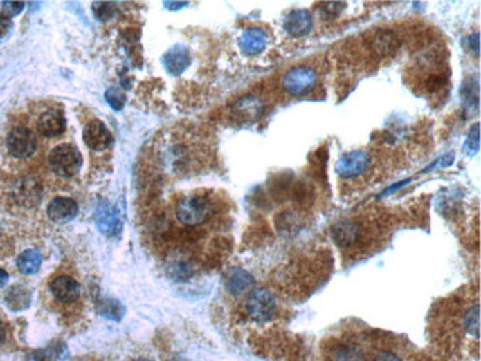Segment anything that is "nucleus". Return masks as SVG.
Masks as SVG:
<instances>
[{
	"instance_id": "nucleus-29",
	"label": "nucleus",
	"mask_w": 481,
	"mask_h": 361,
	"mask_svg": "<svg viewBox=\"0 0 481 361\" xmlns=\"http://www.w3.org/2000/svg\"><path fill=\"white\" fill-rule=\"evenodd\" d=\"M10 27H12L10 19L6 15H0V40H2L9 33Z\"/></svg>"
},
{
	"instance_id": "nucleus-2",
	"label": "nucleus",
	"mask_w": 481,
	"mask_h": 361,
	"mask_svg": "<svg viewBox=\"0 0 481 361\" xmlns=\"http://www.w3.org/2000/svg\"><path fill=\"white\" fill-rule=\"evenodd\" d=\"M35 132L46 140L61 136L67 129V120L57 104H42L33 118Z\"/></svg>"
},
{
	"instance_id": "nucleus-8",
	"label": "nucleus",
	"mask_w": 481,
	"mask_h": 361,
	"mask_svg": "<svg viewBox=\"0 0 481 361\" xmlns=\"http://www.w3.org/2000/svg\"><path fill=\"white\" fill-rule=\"evenodd\" d=\"M49 290L53 299H57L60 304H73L80 296V284L76 279L70 277V275L61 274L51 279Z\"/></svg>"
},
{
	"instance_id": "nucleus-15",
	"label": "nucleus",
	"mask_w": 481,
	"mask_h": 361,
	"mask_svg": "<svg viewBox=\"0 0 481 361\" xmlns=\"http://www.w3.org/2000/svg\"><path fill=\"white\" fill-rule=\"evenodd\" d=\"M95 224L102 234L111 236L119 228V215H117L116 209L109 203H101L96 209L95 214Z\"/></svg>"
},
{
	"instance_id": "nucleus-27",
	"label": "nucleus",
	"mask_w": 481,
	"mask_h": 361,
	"mask_svg": "<svg viewBox=\"0 0 481 361\" xmlns=\"http://www.w3.org/2000/svg\"><path fill=\"white\" fill-rule=\"evenodd\" d=\"M345 5L341 2H329L322 5V12L326 15V18H335L339 17L342 10H344Z\"/></svg>"
},
{
	"instance_id": "nucleus-13",
	"label": "nucleus",
	"mask_w": 481,
	"mask_h": 361,
	"mask_svg": "<svg viewBox=\"0 0 481 361\" xmlns=\"http://www.w3.org/2000/svg\"><path fill=\"white\" fill-rule=\"evenodd\" d=\"M332 237L335 243L339 244L341 248H351L360 240L361 228L354 221H350V219L339 221L332 228Z\"/></svg>"
},
{
	"instance_id": "nucleus-26",
	"label": "nucleus",
	"mask_w": 481,
	"mask_h": 361,
	"mask_svg": "<svg viewBox=\"0 0 481 361\" xmlns=\"http://www.w3.org/2000/svg\"><path fill=\"white\" fill-rule=\"evenodd\" d=\"M169 268H170V275H172L175 280H187L191 275V268L185 262H175L170 265Z\"/></svg>"
},
{
	"instance_id": "nucleus-31",
	"label": "nucleus",
	"mask_w": 481,
	"mask_h": 361,
	"mask_svg": "<svg viewBox=\"0 0 481 361\" xmlns=\"http://www.w3.org/2000/svg\"><path fill=\"white\" fill-rule=\"evenodd\" d=\"M469 46H471L473 50L475 48V54L478 55V52H480V33L471 35V37H469Z\"/></svg>"
},
{
	"instance_id": "nucleus-33",
	"label": "nucleus",
	"mask_w": 481,
	"mask_h": 361,
	"mask_svg": "<svg viewBox=\"0 0 481 361\" xmlns=\"http://www.w3.org/2000/svg\"><path fill=\"white\" fill-rule=\"evenodd\" d=\"M6 337H8V327L2 320H0V345L6 341Z\"/></svg>"
},
{
	"instance_id": "nucleus-30",
	"label": "nucleus",
	"mask_w": 481,
	"mask_h": 361,
	"mask_svg": "<svg viewBox=\"0 0 481 361\" xmlns=\"http://www.w3.org/2000/svg\"><path fill=\"white\" fill-rule=\"evenodd\" d=\"M373 361H401V360L392 353H381Z\"/></svg>"
},
{
	"instance_id": "nucleus-35",
	"label": "nucleus",
	"mask_w": 481,
	"mask_h": 361,
	"mask_svg": "<svg viewBox=\"0 0 481 361\" xmlns=\"http://www.w3.org/2000/svg\"><path fill=\"white\" fill-rule=\"evenodd\" d=\"M132 361H153V360H149V358H138V360H132Z\"/></svg>"
},
{
	"instance_id": "nucleus-11",
	"label": "nucleus",
	"mask_w": 481,
	"mask_h": 361,
	"mask_svg": "<svg viewBox=\"0 0 481 361\" xmlns=\"http://www.w3.org/2000/svg\"><path fill=\"white\" fill-rule=\"evenodd\" d=\"M79 214V206L70 197H55L48 205V216L53 222H69Z\"/></svg>"
},
{
	"instance_id": "nucleus-19",
	"label": "nucleus",
	"mask_w": 481,
	"mask_h": 361,
	"mask_svg": "<svg viewBox=\"0 0 481 361\" xmlns=\"http://www.w3.org/2000/svg\"><path fill=\"white\" fill-rule=\"evenodd\" d=\"M17 267L24 275L36 274L42 267V254L33 249L24 250L17 259Z\"/></svg>"
},
{
	"instance_id": "nucleus-34",
	"label": "nucleus",
	"mask_w": 481,
	"mask_h": 361,
	"mask_svg": "<svg viewBox=\"0 0 481 361\" xmlns=\"http://www.w3.org/2000/svg\"><path fill=\"white\" fill-rule=\"evenodd\" d=\"M8 280H9V274L5 270L0 268V289H2L3 286L8 283Z\"/></svg>"
},
{
	"instance_id": "nucleus-4",
	"label": "nucleus",
	"mask_w": 481,
	"mask_h": 361,
	"mask_svg": "<svg viewBox=\"0 0 481 361\" xmlns=\"http://www.w3.org/2000/svg\"><path fill=\"white\" fill-rule=\"evenodd\" d=\"M212 212L210 201L203 196H185L178 201L176 218L184 225H200L205 222Z\"/></svg>"
},
{
	"instance_id": "nucleus-21",
	"label": "nucleus",
	"mask_w": 481,
	"mask_h": 361,
	"mask_svg": "<svg viewBox=\"0 0 481 361\" xmlns=\"http://www.w3.org/2000/svg\"><path fill=\"white\" fill-rule=\"evenodd\" d=\"M332 361H365V357H363V353L360 351L359 346L345 344L335 349Z\"/></svg>"
},
{
	"instance_id": "nucleus-1",
	"label": "nucleus",
	"mask_w": 481,
	"mask_h": 361,
	"mask_svg": "<svg viewBox=\"0 0 481 361\" xmlns=\"http://www.w3.org/2000/svg\"><path fill=\"white\" fill-rule=\"evenodd\" d=\"M39 150V135L24 122L9 124L3 136V151L14 162H28Z\"/></svg>"
},
{
	"instance_id": "nucleus-18",
	"label": "nucleus",
	"mask_w": 481,
	"mask_h": 361,
	"mask_svg": "<svg viewBox=\"0 0 481 361\" xmlns=\"http://www.w3.org/2000/svg\"><path fill=\"white\" fill-rule=\"evenodd\" d=\"M6 305L12 311L27 310L31 304V292L23 284H15L5 295Z\"/></svg>"
},
{
	"instance_id": "nucleus-28",
	"label": "nucleus",
	"mask_w": 481,
	"mask_h": 361,
	"mask_svg": "<svg viewBox=\"0 0 481 361\" xmlns=\"http://www.w3.org/2000/svg\"><path fill=\"white\" fill-rule=\"evenodd\" d=\"M23 8H24L23 2H5L3 3V12L6 14L8 18H10V17L19 14L21 10H23Z\"/></svg>"
},
{
	"instance_id": "nucleus-32",
	"label": "nucleus",
	"mask_w": 481,
	"mask_h": 361,
	"mask_svg": "<svg viewBox=\"0 0 481 361\" xmlns=\"http://www.w3.org/2000/svg\"><path fill=\"white\" fill-rule=\"evenodd\" d=\"M408 183H410V179H406V180H401V183H399L397 185H394V187H390V188H387V189H385L383 191V193H382V196H387V194H392V193H395V191H397V189H400L401 187H404L406 184H408Z\"/></svg>"
},
{
	"instance_id": "nucleus-7",
	"label": "nucleus",
	"mask_w": 481,
	"mask_h": 361,
	"mask_svg": "<svg viewBox=\"0 0 481 361\" xmlns=\"http://www.w3.org/2000/svg\"><path fill=\"white\" fill-rule=\"evenodd\" d=\"M369 166L370 156L363 150H356L342 156L335 165V171L342 178H356L365 174Z\"/></svg>"
},
{
	"instance_id": "nucleus-20",
	"label": "nucleus",
	"mask_w": 481,
	"mask_h": 361,
	"mask_svg": "<svg viewBox=\"0 0 481 361\" xmlns=\"http://www.w3.org/2000/svg\"><path fill=\"white\" fill-rule=\"evenodd\" d=\"M98 313H100L102 317L109 318V320L119 322V320H122V317L125 315V306H123L119 301H117V299L107 298V299L100 301V304H98Z\"/></svg>"
},
{
	"instance_id": "nucleus-17",
	"label": "nucleus",
	"mask_w": 481,
	"mask_h": 361,
	"mask_svg": "<svg viewBox=\"0 0 481 361\" xmlns=\"http://www.w3.org/2000/svg\"><path fill=\"white\" fill-rule=\"evenodd\" d=\"M399 45H400V40H399L397 35H395L394 31H391V30L379 31V33L372 40L373 50H375L378 55H382V57L392 55L394 52L397 50Z\"/></svg>"
},
{
	"instance_id": "nucleus-5",
	"label": "nucleus",
	"mask_w": 481,
	"mask_h": 361,
	"mask_svg": "<svg viewBox=\"0 0 481 361\" xmlns=\"http://www.w3.org/2000/svg\"><path fill=\"white\" fill-rule=\"evenodd\" d=\"M317 80L318 74L313 67L296 66L283 76V89L293 97H302L314 89Z\"/></svg>"
},
{
	"instance_id": "nucleus-10",
	"label": "nucleus",
	"mask_w": 481,
	"mask_h": 361,
	"mask_svg": "<svg viewBox=\"0 0 481 361\" xmlns=\"http://www.w3.org/2000/svg\"><path fill=\"white\" fill-rule=\"evenodd\" d=\"M314 21L305 9H295L284 19V30L293 37H304L313 30Z\"/></svg>"
},
{
	"instance_id": "nucleus-23",
	"label": "nucleus",
	"mask_w": 481,
	"mask_h": 361,
	"mask_svg": "<svg viewBox=\"0 0 481 361\" xmlns=\"http://www.w3.org/2000/svg\"><path fill=\"white\" fill-rule=\"evenodd\" d=\"M465 328L469 335H473L474 337L480 336V305H474L469 308L464 317Z\"/></svg>"
},
{
	"instance_id": "nucleus-22",
	"label": "nucleus",
	"mask_w": 481,
	"mask_h": 361,
	"mask_svg": "<svg viewBox=\"0 0 481 361\" xmlns=\"http://www.w3.org/2000/svg\"><path fill=\"white\" fill-rule=\"evenodd\" d=\"M478 80L477 79H466L462 84L461 97L464 100L465 107L474 109L478 104Z\"/></svg>"
},
{
	"instance_id": "nucleus-12",
	"label": "nucleus",
	"mask_w": 481,
	"mask_h": 361,
	"mask_svg": "<svg viewBox=\"0 0 481 361\" xmlns=\"http://www.w3.org/2000/svg\"><path fill=\"white\" fill-rule=\"evenodd\" d=\"M269 45V36L261 28H248L239 39V48L244 55H260Z\"/></svg>"
},
{
	"instance_id": "nucleus-16",
	"label": "nucleus",
	"mask_w": 481,
	"mask_h": 361,
	"mask_svg": "<svg viewBox=\"0 0 481 361\" xmlns=\"http://www.w3.org/2000/svg\"><path fill=\"white\" fill-rule=\"evenodd\" d=\"M252 286H253V277L248 271H244L242 268H234L227 275L226 288L234 296H240L246 293L252 288Z\"/></svg>"
},
{
	"instance_id": "nucleus-9",
	"label": "nucleus",
	"mask_w": 481,
	"mask_h": 361,
	"mask_svg": "<svg viewBox=\"0 0 481 361\" xmlns=\"http://www.w3.org/2000/svg\"><path fill=\"white\" fill-rule=\"evenodd\" d=\"M83 141L93 151H104L113 144V136L101 120H91L83 129Z\"/></svg>"
},
{
	"instance_id": "nucleus-24",
	"label": "nucleus",
	"mask_w": 481,
	"mask_h": 361,
	"mask_svg": "<svg viewBox=\"0 0 481 361\" xmlns=\"http://www.w3.org/2000/svg\"><path fill=\"white\" fill-rule=\"evenodd\" d=\"M478 148H480V124L475 123L473 126V129L469 131V133H468L466 142H465V153H466V156L473 157L477 154Z\"/></svg>"
},
{
	"instance_id": "nucleus-25",
	"label": "nucleus",
	"mask_w": 481,
	"mask_h": 361,
	"mask_svg": "<svg viewBox=\"0 0 481 361\" xmlns=\"http://www.w3.org/2000/svg\"><path fill=\"white\" fill-rule=\"evenodd\" d=\"M105 100L109 101V104L111 105V109L119 111L123 109L125 101H126V95L119 88H111L105 92Z\"/></svg>"
},
{
	"instance_id": "nucleus-3",
	"label": "nucleus",
	"mask_w": 481,
	"mask_h": 361,
	"mask_svg": "<svg viewBox=\"0 0 481 361\" xmlns=\"http://www.w3.org/2000/svg\"><path fill=\"white\" fill-rule=\"evenodd\" d=\"M51 172L60 178H71L78 175L82 167V154L71 144H60L52 148L48 156Z\"/></svg>"
},
{
	"instance_id": "nucleus-14",
	"label": "nucleus",
	"mask_w": 481,
	"mask_h": 361,
	"mask_svg": "<svg viewBox=\"0 0 481 361\" xmlns=\"http://www.w3.org/2000/svg\"><path fill=\"white\" fill-rule=\"evenodd\" d=\"M162 61L169 74H172V76H181V74L188 68L191 57L187 48L178 45V46H174L172 49H169L163 55Z\"/></svg>"
},
{
	"instance_id": "nucleus-6",
	"label": "nucleus",
	"mask_w": 481,
	"mask_h": 361,
	"mask_svg": "<svg viewBox=\"0 0 481 361\" xmlns=\"http://www.w3.org/2000/svg\"><path fill=\"white\" fill-rule=\"evenodd\" d=\"M246 311L255 322H269L275 313L274 296L265 289H253L246 299Z\"/></svg>"
}]
</instances>
